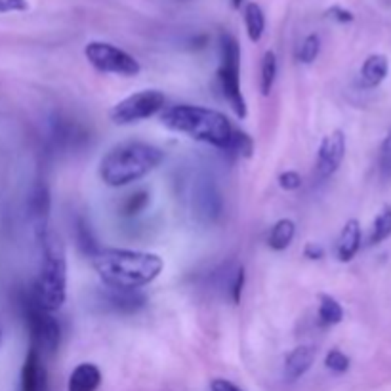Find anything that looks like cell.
I'll list each match as a JSON object with an SVG mask.
<instances>
[{
	"label": "cell",
	"instance_id": "6da1fadb",
	"mask_svg": "<svg viewBox=\"0 0 391 391\" xmlns=\"http://www.w3.org/2000/svg\"><path fill=\"white\" fill-rule=\"evenodd\" d=\"M92 261L103 285L121 290H139L141 286L151 285L164 268L159 254L124 248H99Z\"/></svg>",
	"mask_w": 391,
	"mask_h": 391
},
{
	"label": "cell",
	"instance_id": "7a4b0ae2",
	"mask_svg": "<svg viewBox=\"0 0 391 391\" xmlns=\"http://www.w3.org/2000/svg\"><path fill=\"white\" fill-rule=\"evenodd\" d=\"M164 151L146 141H124L111 147L99 161V178L109 188H124L161 166Z\"/></svg>",
	"mask_w": 391,
	"mask_h": 391
},
{
	"label": "cell",
	"instance_id": "3957f363",
	"mask_svg": "<svg viewBox=\"0 0 391 391\" xmlns=\"http://www.w3.org/2000/svg\"><path fill=\"white\" fill-rule=\"evenodd\" d=\"M161 123L168 130L186 134L188 138L221 151H228L235 130L228 117L220 111L201 106H186V103L164 109L161 114Z\"/></svg>",
	"mask_w": 391,
	"mask_h": 391
},
{
	"label": "cell",
	"instance_id": "277c9868",
	"mask_svg": "<svg viewBox=\"0 0 391 391\" xmlns=\"http://www.w3.org/2000/svg\"><path fill=\"white\" fill-rule=\"evenodd\" d=\"M39 241L42 245V261L31 296L42 310L54 313L61 310L67 298L66 248L61 245L59 237L52 231L42 235Z\"/></svg>",
	"mask_w": 391,
	"mask_h": 391
},
{
	"label": "cell",
	"instance_id": "5b68a950",
	"mask_svg": "<svg viewBox=\"0 0 391 391\" xmlns=\"http://www.w3.org/2000/svg\"><path fill=\"white\" fill-rule=\"evenodd\" d=\"M218 84L223 98L239 119H245L248 113L246 99L241 90V48L235 37H220V67H218Z\"/></svg>",
	"mask_w": 391,
	"mask_h": 391
},
{
	"label": "cell",
	"instance_id": "8992f818",
	"mask_svg": "<svg viewBox=\"0 0 391 391\" xmlns=\"http://www.w3.org/2000/svg\"><path fill=\"white\" fill-rule=\"evenodd\" d=\"M25 323L31 334V348L39 353H56L61 342V326L57 319L50 311L42 310L39 303L34 302L33 296H27L23 300Z\"/></svg>",
	"mask_w": 391,
	"mask_h": 391
},
{
	"label": "cell",
	"instance_id": "52a82bcc",
	"mask_svg": "<svg viewBox=\"0 0 391 391\" xmlns=\"http://www.w3.org/2000/svg\"><path fill=\"white\" fill-rule=\"evenodd\" d=\"M88 63L99 73L121 74V77H138L141 71L139 61L123 48H117L109 42H88L84 48Z\"/></svg>",
	"mask_w": 391,
	"mask_h": 391
},
{
	"label": "cell",
	"instance_id": "ba28073f",
	"mask_svg": "<svg viewBox=\"0 0 391 391\" xmlns=\"http://www.w3.org/2000/svg\"><path fill=\"white\" fill-rule=\"evenodd\" d=\"M166 98L163 92L159 90H141L136 92L128 98L121 99L117 106L111 109V121L119 126H126V124L141 123L149 117H153L159 111H163Z\"/></svg>",
	"mask_w": 391,
	"mask_h": 391
},
{
	"label": "cell",
	"instance_id": "9c48e42d",
	"mask_svg": "<svg viewBox=\"0 0 391 391\" xmlns=\"http://www.w3.org/2000/svg\"><path fill=\"white\" fill-rule=\"evenodd\" d=\"M191 206L195 212L197 220L203 221L206 225H212L220 220L221 208V193L212 176L208 174H199L193 181V197H191Z\"/></svg>",
	"mask_w": 391,
	"mask_h": 391
},
{
	"label": "cell",
	"instance_id": "30bf717a",
	"mask_svg": "<svg viewBox=\"0 0 391 391\" xmlns=\"http://www.w3.org/2000/svg\"><path fill=\"white\" fill-rule=\"evenodd\" d=\"M345 157V136L342 130H334L323 138L317 153L319 178H330L342 166Z\"/></svg>",
	"mask_w": 391,
	"mask_h": 391
},
{
	"label": "cell",
	"instance_id": "8fae6325",
	"mask_svg": "<svg viewBox=\"0 0 391 391\" xmlns=\"http://www.w3.org/2000/svg\"><path fill=\"white\" fill-rule=\"evenodd\" d=\"M27 210H29V218L33 221L37 237L41 239L50 231L48 220L50 210H52V197H50L48 188L42 181L31 189L29 199H27Z\"/></svg>",
	"mask_w": 391,
	"mask_h": 391
},
{
	"label": "cell",
	"instance_id": "7c38bea8",
	"mask_svg": "<svg viewBox=\"0 0 391 391\" xmlns=\"http://www.w3.org/2000/svg\"><path fill=\"white\" fill-rule=\"evenodd\" d=\"M50 138L54 141V146L61 149H79L88 141V132L82 128L81 124L74 123L71 119H66L61 114H57L52 121L50 126Z\"/></svg>",
	"mask_w": 391,
	"mask_h": 391
},
{
	"label": "cell",
	"instance_id": "4fadbf2b",
	"mask_svg": "<svg viewBox=\"0 0 391 391\" xmlns=\"http://www.w3.org/2000/svg\"><path fill=\"white\" fill-rule=\"evenodd\" d=\"M101 302L114 313H136L146 305V296L139 290H121L106 286L101 292Z\"/></svg>",
	"mask_w": 391,
	"mask_h": 391
},
{
	"label": "cell",
	"instance_id": "5bb4252c",
	"mask_svg": "<svg viewBox=\"0 0 391 391\" xmlns=\"http://www.w3.org/2000/svg\"><path fill=\"white\" fill-rule=\"evenodd\" d=\"M46 390V368L41 363V353L29 350L21 368V383L19 391H44Z\"/></svg>",
	"mask_w": 391,
	"mask_h": 391
},
{
	"label": "cell",
	"instance_id": "9a60e30c",
	"mask_svg": "<svg viewBox=\"0 0 391 391\" xmlns=\"http://www.w3.org/2000/svg\"><path fill=\"white\" fill-rule=\"evenodd\" d=\"M361 241H363V231H361V223L355 218L345 221L342 233L338 237V245H336V256L338 260L348 263L355 258V254L361 248Z\"/></svg>",
	"mask_w": 391,
	"mask_h": 391
},
{
	"label": "cell",
	"instance_id": "2e32d148",
	"mask_svg": "<svg viewBox=\"0 0 391 391\" xmlns=\"http://www.w3.org/2000/svg\"><path fill=\"white\" fill-rule=\"evenodd\" d=\"M313 361H315V350L311 345H298V348H294L285 359L286 380L294 382V380L302 378L313 367Z\"/></svg>",
	"mask_w": 391,
	"mask_h": 391
},
{
	"label": "cell",
	"instance_id": "e0dca14e",
	"mask_svg": "<svg viewBox=\"0 0 391 391\" xmlns=\"http://www.w3.org/2000/svg\"><path fill=\"white\" fill-rule=\"evenodd\" d=\"M101 383V370L94 363H81L69 376L67 391H98Z\"/></svg>",
	"mask_w": 391,
	"mask_h": 391
},
{
	"label": "cell",
	"instance_id": "ac0fdd59",
	"mask_svg": "<svg viewBox=\"0 0 391 391\" xmlns=\"http://www.w3.org/2000/svg\"><path fill=\"white\" fill-rule=\"evenodd\" d=\"M388 73H390V59L383 54H372L361 67V84L365 88H376L388 79Z\"/></svg>",
	"mask_w": 391,
	"mask_h": 391
},
{
	"label": "cell",
	"instance_id": "d6986e66",
	"mask_svg": "<svg viewBox=\"0 0 391 391\" xmlns=\"http://www.w3.org/2000/svg\"><path fill=\"white\" fill-rule=\"evenodd\" d=\"M294 235H296V223L288 218L275 221V225L271 228L268 235V245L271 250L283 252L288 246L292 245Z\"/></svg>",
	"mask_w": 391,
	"mask_h": 391
},
{
	"label": "cell",
	"instance_id": "ffe728a7",
	"mask_svg": "<svg viewBox=\"0 0 391 391\" xmlns=\"http://www.w3.org/2000/svg\"><path fill=\"white\" fill-rule=\"evenodd\" d=\"M317 319L321 326L340 325L343 319L342 303L338 302L336 298H332V296H328V294H321L319 296Z\"/></svg>",
	"mask_w": 391,
	"mask_h": 391
},
{
	"label": "cell",
	"instance_id": "44dd1931",
	"mask_svg": "<svg viewBox=\"0 0 391 391\" xmlns=\"http://www.w3.org/2000/svg\"><path fill=\"white\" fill-rule=\"evenodd\" d=\"M245 25L248 39L252 42H260L265 31V16H263V10L260 8V4L250 2L245 6Z\"/></svg>",
	"mask_w": 391,
	"mask_h": 391
},
{
	"label": "cell",
	"instance_id": "7402d4cb",
	"mask_svg": "<svg viewBox=\"0 0 391 391\" xmlns=\"http://www.w3.org/2000/svg\"><path fill=\"white\" fill-rule=\"evenodd\" d=\"M149 203H151V193L147 189H138L124 197L123 203L119 204V214L124 218H136L138 214L146 210Z\"/></svg>",
	"mask_w": 391,
	"mask_h": 391
},
{
	"label": "cell",
	"instance_id": "603a6c76",
	"mask_svg": "<svg viewBox=\"0 0 391 391\" xmlns=\"http://www.w3.org/2000/svg\"><path fill=\"white\" fill-rule=\"evenodd\" d=\"M277 56L275 52L268 50L263 57H261V66H260V90L263 96H269L271 90L275 86V81H277Z\"/></svg>",
	"mask_w": 391,
	"mask_h": 391
},
{
	"label": "cell",
	"instance_id": "cb8c5ba5",
	"mask_svg": "<svg viewBox=\"0 0 391 391\" xmlns=\"http://www.w3.org/2000/svg\"><path fill=\"white\" fill-rule=\"evenodd\" d=\"M391 237V206H383L372 221V231L368 237V245H380Z\"/></svg>",
	"mask_w": 391,
	"mask_h": 391
},
{
	"label": "cell",
	"instance_id": "d4e9b609",
	"mask_svg": "<svg viewBox=\"0 0 391 391\" xmlns=\"http://www.w3.org/2000/svg\"><path fill=\"white\" fill-rule=\"evenodd\" d=\"M77 243H79V248H81L82 252L90 256V258H94L99 252L98 241H96L92 229H90V225L84 220L77 221Z\"/></svg>",
	"mask_w": 391,
	"mask_h": 391
},
{
	"label": "cell",
	"instance_id": "484cf974",
	"mask_svg": "<svg viewBox=\"0 0 391 391\" xmlns=\"http://www.w3.org/2000/svg\"><path fill=\"white\" fill-rule=\"evenodd\" d=\"M254 151V141L252 138L243 130H233V138L228 147V153H233L237 157H243V159H250Z\"/></svg>",
	"mask_w": 391,
	"mask_h": 391
},
{
	"label": "cell",
	"instance_id": "4316f807",
	"mask_svg": "<svg viewBox=\"0 0 391 391\" xmlns=\"http://www.w3.org/2000/svg\"><path fill=\"white\" fill-rule=\"evenodd\" d=\"M319 52H321V39H319V34H308L303 39L300 50H298V59L302 63H305V66H311L317 59Z\"/></svg>",
	"mask_w": 391,
	"mask_h": 391
},
{
	"label": "cell",
	"instance_id": "83f0119b",
	"mask_svg": "<svg viewBox=\"0 0 391 391\" xmlns=\"http://www.w3.org/2000/svg\"><path fill=\"white\" fill-rule=\"evenodd\" d=\"M325 365H326V368H328V370H332V372H338V374H343V372H348V370H350L351 361L342 350H336V348H334V350H330L328 353H326Z\"/></svg>",
	"mask_w": 391,
	"mask_h": 391
},
{
	"label": "cell",
	"instance_id": "f1b7e54d",
	"mask_svg": "<svg viewBox=\"0 0 391 391\" xmlns=\"http://www.w3.org/2000/svg\"><path fill=\"white\" fill-rule=\"evenodd\" d=\"M245 268L239 265L233 271V275L229 277V296H231V302L239 303L241 302V296H243V288H245Z\"/></svg>",
	"mask_w": 391,
	"mask_h": 391
},
{
	"label": "cell",
	"instance_id": "f546056e",
	"mask_svg": "<svg viewBox=\"0 0 391 391\" xmlns=\"http://www.w3.org/2000/svg\"><path fill=\"white\" fill-rule=\"evenodd\" d=\"M279 186L285 189V191H296V189L302 188V176L294 170L283 172L279 176Z\"/></svg>",
	"mask_w": 391,
	"mask_h": 391
},
{
	"label": "cell",
	"instance_id": "4dcf8cb0",
	"mask_svg": "<svg viewBox=\"0 0 391 391\" xmlns=\"http://www.w3.org/2000/svg\"><path fill=\"white\" fill-rule=\"evenodd\" d=\"M380 168L385 176H391V132L385 136L380 147Z\"/></svg>",
	"mask_w": 391,
	"mask_h": 391
},
{
	"label": "cell",
	"instance_id": "1f68e13d",
	"mask_svg": "<svg viewBox=\"0 0 391 391\" xmlns=\"http://www.w3.org/2000/svg\"><path fill=\"white\" fill-rule=\"evenodd\" d=\"M29 2L27 0H0V14L8 12H27Z\"/></svg>",
	"mask_w": 391,
	"mask_h": 391
},
{
	"label": "cell",
	"instance_id": "d6a6232c",
	"mask_svg": "<svg viewBox=\"0 0 391 391\" xmlns=\"http://www.w3.org/2000/svg\"><path fill=\"white\" fill-rule=\"evenodd\" d=\"M326 16L332 17L338 23H351V21L355 19V16L351 14L350 10L342 8V6H332V8H328Z\"/></svg>",
	"mask_w": 391,
	"mask_h": 391
},
{
	"label": "cell",
	"instance_id": "836d02e7",
	"mask_svg": "<svg viewBox=\"0 0 391 391\" xmlns=\"http://www.w3.org/2000/svg\"><path fill=\"white\" fill-rule=\"evenodd\" d=\"M210 391H245V390L239 388L237 383L225 380V378H216V380L210 382Z\"/></svg>",
	"mask_w": 391,
	"mask_h": 391
},
{
	"label": "cell",
	"instance_id": "e575fe53",
	"mask_svg": "<svg viewBox=\"0 0 391 391\" xmlns=\"http://www.w3.org/2000/svg\"><path fill=\"white\" fill-rule=\"evenodd\" d=\"M303 256L308 258V260H321L323 256H325V248L317 243H308L305 248H303Z\"/></svg>",
	"mask_w": 391,
	"mask_h": 391
},
{
	"label": "cell",
	"instance_id": "d590c367",
	"mask_svg": "<svg viewBox=\"0 0 391 391\" xmlns=\"http://www.w3.org/2000/svg\"><path fill=\"white\" fill-rule=\"evenodd\" d=\"M243 2H245V0H231V6H233V8H241Z\"/></svg>",
	"mask_w": 391,
	"mask_h": 391
},
{
	"label": "cell",
	"instance_id": "8d00e7d4",
	"mask_svg": "<svg viewBox=\"0 0 391 391\" xmlns=\"http://www.w3.org/2000/svg\"><path fill=\"white\" fill-rule=\"evenodd\" d=\"M0 345H2V330H0Z\"/></svg>",
	"mask_w": 391,
	"mask_h": 391
}]
</instances>
